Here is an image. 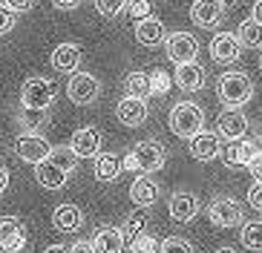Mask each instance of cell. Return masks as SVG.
Listing matches in <instances>:
<instances>
[{
  "mask_svg": "<svg viewBox=\"0 0 262 253\" xmlns=\"http://www.w3.org/2000/svg\"><path fill=\"white\" fill-rule=\"evenodd\" d=\"M121 236H124V245H130L136 236H141V233H147V210L144 207H139V210H133L127 219H124L121 227Z\"/></svg>",
  "mask_w": 262,
  "mask_h": 253,
  "instance_id": "cell-26",
  "label": "cell"
},
{
  "mask_svg": "<svg viewBox=\"0 0 262 253\" xmlns=\"http://www.w3.org/2000/svg\"><path fill=\"white\" fill-rule=\"evenodd\" d=\"M256 135H259V141H262V118H259V127H256Z\"/></svg>",
  "mask_w": 262,
  "mask_h": 253,
  "instance_id": "cell-47",
  "label": "cell"
},
{
  "mask_svg": "<svg viewBox=\"0 0 262 253\" xmlns=\"http://www.w3.org/2000/svg\"><path fill=\"white\" fill-rule=\"evenodd\" d=\"M259 153L254 144V138H236V141H228L222 147V158L228 167H248V161Z\"/></svg>",
  "mask_w": 262,
  "mask_h": 253,
  "instance_id": "cell-14",
  "label": "cell"
},
{
  "mask_svg": "<svg viewBox=\"0 0 262 253\" xmlns=\"http://www.w3.org/2000/svg\"><path fill=\"white\" fill-rule=\"evenodd\" d=\"M213 253H236L233 247H219V250H213Z\"/></svg>",
  "mask_w": 262,
  "mask_h": 253,
  "instance_id": "cell-46",
  "label": "cell"
},
{
  "mask_svg": "<svg viewBox=\"0 0 262 253\" xmlns=\"http://www.w3.org/2000/svg\"><path fill=\"white\" fill-rule=\"evenodd\" d=\"M67 95H70L72 104L78 107H90L95 98L101 95V81L93 75V72H72L70 81H67Z\"/></svg>",
  "mask_w": 262,
  "mask_h": 253,
  "instance_id": "cell-4",
  "label": "cell"
},
{
  "mask_svg": "<svg viewBox=\"0 0 262 253\" xmlns=\"http://www.w3.org/2000/svg\"><path fill=\"white\" fill-rule=\"evenodd\" d=\"M159 196H162V190H159V184L150 176H139L130 184V199L136 207H144L147 210V207H153L156 201H159Z\"/></svg>",
  "mask_w": 262,
  "mask_h": 253,
  "instance_id": "cell-22",
  "label": "cell"
},
{
  "mask_svg": "<svg viewBox=\"0 0 262 253\" xmlns=\"http://www.w3.org/2000/svg\"><path fill=\"white\" fill-rule=\"evenodd\" d=\"M15 23H17V15L9 6L0 3V35H9V32L15 29Z\"/></svg>",
  "mask_w": 262,
  "mask_h": 253,
  "instance_id": "cell-37",
  "label": "cell"
},
{
  "mask_svg": "<svg viewBox=\"0 0 262 253\" xmlns=\"http://www.w3.org/2000/svg\"><path fill=\"white\" fill-rule=\"evenodd\" d=\"M70 253H95V250H93L90 242H75V245L70 247Z\"/></svg>",
  "mask_w": 262,
  "mask_h": 253,
  "instance_id": "cell-42",
  "label": "cell"
},
{
  "mask_svg": "<svg viewBox=\"0 0 262 253\" xmlns=\"http://www.w3.org/2000/svg\"><path fill=\"white\" fill-rule=\"evenodd\" d=\"M147 115H150V109H147V101H141V98H127L124 95L116 104V118L124 127H141L147 121Z\"/></svg>",
  "mask_w": 262,
  "mask_h": 253,
  "instance_id": "cell-15",
  "label": "cell"
},
{
  "mask_svg": "<svg viewBox=\"0 0 262 253\" xmlns=\"http://www.w3.org/2000/svg\"><path fill=\"white\" fill-rule=\"evenodd\" d=\"M15 153H17V158L26 161V164H40V161L49 158L52 144H49L40 132H24V135L15 138Z\"/></svg>",
  "mask_w": 262,
  "mask_h": 253,
  "instance_id": "cell-6",
  "label": "cell"
},
{
  "mask_svg": "<svg viewBox=\"0 0 262 253\" xmlns=\"http://www.w3.org/2000/svg\"><path fill=\"white\" fill-rule=\"evenodd\" d=\"M136 40L141 46H162L167 40V29L159 17H144V20H136Z\"/></svg>",
  "mask_w": 262,
  "mask_h": 253,
  "instance_id": "cell-20",
  "label": "cell"
},
{
  "mask_svg": "<svg viewBox=\"0 0 262 253\" xmlns=\"http://www.w3.org/2000/svg\"><path fill=\"white\" fill-rule=\"evenodd\" d=\"M17 124L24 127L26 132H38L40 127L49 124V109H17Z\"/></svg>",
  "mask_w": 262,
  "mask_h": 253,
  "instance_id": "cell-29",
  "label": "cell"
},
{
  "mask_svg": "<svg viewBox=\"0 0 262 253\" xmlns=\"http://www.w3.org/2000/svg\"><path fill=\"white\" fill-rule=\"evenodd\" d=\"M254 20L262 26V0H256V6H254Z\"/></svg>",
  "mask_w": 262,
  "mask_h": 253,
  "instance_id": "cell-45",
  "label": "cell"
},
{
  "mask_svg": "<svg viewBox=\"0 0 262 253\" xmlns=\"http://www.w3.org/2000/svg\"><path fill=\"white\" fill-rule=\"evenodd\" d=\"M133 161H136V170L139 173H156V170L164 167L167 161V150H164L159 141H139V144L130 150Z\"/></svg>",
  "mask_w": 262,
  "mask_h": 253,
  "instance_id": "cell-7",
  "label": "cell"
},
{
  "mask_svg": "<svg viewBox=\"0 0 262 253\" xmlns=\"http://www.w3.org/2000/svg\"><path fill=\"white\" fill-rule=\"evenodd\" d=\"M150 95H167L170 89V75L164 72V69H156V72H150Z\"/></svg>",
  "mask_w": 262,
  "mask_h": 253,
  "instance_id": "cell-35",
  "label": "cell"
},
{
  "mask_svg": "<svg viewBox=\"0 0 262 253\" xmlns=\"http://www.w3.org/2000/svg\"><path fill=\"white\" fill-rule=\"evenodd\" d=\"M190 155L196 161H213L222 155V138L216 135V132H196L190 138Z\"/></svg>",
  "mask_w": 262,
  "mask_h": 253,
  "instance_id": "cell-16",
  "label": "cell"
},
{
  "mask_svg": "<svg viewBox=\"0 0 262 253\" xmlns=\"http://www.w3.org/2000/svg\"><path fill=\"white\" fill-rule=\"evenodd\" d=\"M159 253H196L193 250V245L187 242V239L182 236H167L159 242Z\"/></svg>",
  "mask_w": 262,
  "mask_h": 253,
  "instance_id": "cell-32",
  "label": "cell"
},
{
  "mask_svg": "<svg viewBox=\"0 0 262 253\" xmlns=\"http://www.w3.org/2000/svg\"><path fill=\"white\" fill-rule=\"evenodd\" d=\"M35 178H38V184L43 190H63L70 184V173H63L61 167H55L49 158L35 164Z\"/></svg>",
  "mask_w": 262,
  "mask_h": 253,
  "instance_id": "cell-21",
  "label": "cell"
},
{
  "mask_svg": "<svg viewBox=\"0 0 262 253\" xmlns=\"http://www.w3.org/2000/svg\"><path fill=\"white\" fill-rule=\"evenodd\" d=\"M164 46H167V58L176 66L179 63L196 61V55H199V40L193 38L190 32H173V35H167Z\"/></svg>",
  "mask_w": 262,
  "mask_h": 253,
  "instance_id": "cell-8",
  "label": "cell"
},
{
  "mask_svg": "<svg viewBox=\"0 0 262 253\" xmlns=\"http://www.w3.org/2000/svg\"><path fill=\"white\" fill-rule=\"evenodd\" d=\"M49 161H52L55 167H61L63 173H72V170L78 167V161H81V158H78V155L70 150V144H67V147H52Z\"/></svg>",
  "mask_w": 262,
  "mask_h": 253,
  "instance_id": "cell-30",
  "label": "cell"
},
{
  "mask_svg": "<svg viewBox=\"0 0 262 253\" xmlns=\"http://www.w3.org/2000/svg\"><path fill=\"white\" fill-rule=\"evenodd\" d=\"M202 127H205V112L196 104L182 101V104H176L170 109V130H173V135L190 141L196 132H202Z\"/></svg>",
  "mask_w": 262,
  "mask_h": 253,
  "instance_id": "cell-3",
  "label": "cell"
},
{
  "mask_svg": "<svg viewBox=\"0 0 262 253\" xmlns=\"http://www.w3.org/2000/svg\"><path fill=\"white\" fill-rule=\"evenodd\" d=\"M167 210H170V219H173V222L187 224V222H193V219L199 216V199H196L193 193H187V190H179V193L170 196Z\"/></svg>",
  "mask_w": 262,
  "mask_h": 253,
  "instance_id": "cell-12",
  "label": "cell"
},
{
  "mask_svg": "<svg viewBox=\"0 0 262 253\" xmlns=\"http://www.w3.org/2000/svg\"><path fill=\"white\" fill-rule=\"evenodd\" d=\"M101 141H104V135H101L98 127H81V130L72 132L70 150L78 158H95L101 153Z\"/></svg>",
  "mask_w": 262,
  "mask_h": 253,
  "instance_id": "cell-10",
  "label": "cell"
},
{
  "mask_svg": "<svg viewBox=\"0 0 262 253\" xmlns=\"http://www.w3.org/2000/svg\"><path fill=\"white\" fill-rule=\"evenodd\" d=\"M55 84L43 75H32L20 86V107L24 109H52L55 104Z\"/></svg>",
  "mask_w": 262,
  "mask_h": 253,
  "instance_id": "cell-2",
  "label": "cell"
},
{
  "mask_svg": "<svg viewBox=\"0 0 262 253\" xmlns=\"http://www.w3.org/2000/svg\"><path fill=\"white\" fill-rule=\"evenodd\" d=\"M84 3V0H52L55 9H63V12H72V9H78Z\"/></svg>",
  "mask_w": 262,
  "mask_h": 253,
  "instance_id": "cell-41",
  "label": "cell"
},
{
  "mask_svg": "<svg viewBox=\"0 0 262 253\" xmlns=\"http://www.w3.org/2000/svg\"><path fill=\"white\" fill-rule=\"evenodd\" d=\"M208 216H210V222H213L216 227H239V224H242V219H245L242 207H239L233 199H228V196L210 201Z\"/></svg>",
  "mask_w": 262,
  "mask_h": 253,
  "instance_id": "cell-9",
  "label": "cell"
},
{
  "mask_svg": "<svg viewBox=\"0 0 262 253\" xmlns=\"http://www.w3.org/2000/svg\"><path fill=\"white\" fill-rule=\"evenodd\" d=\"M248 204L262 213V184H256V181H254V187L248 190Z\"/></svg>",
  "mask_w": 262,
  "mask_h": 253,
  "instance_id": "cell-38",
  "label": "cell"
},
{
  "mask_svg": "<svg viewBox=\"0 0 262 253\" xmlns=\"http://www.w3.org/2000/svg\"><path fill=\"white\" fill-rule=\"evenodd\" d=\"M248 127V115L242 109H225L219 118H216V135L225 138V141H236V138H245Z\"/></svg>",
  "mask_w": 262,
  "mask_h": 253,
  "instance_id": "cell-11",
  "label": "cell"
},
{
  "mask_svg": "<svg viewBox=\"0 0 262 253\" xmlns=\"http://www.w3.org/2000/svg\"><path fill=\"white\" fill-rule=\"evenodd\" d=\"M29 245V230L17 216H0V250L20 253Z\"/></svg>",
  "mask_w": 262,
  "mask_h": 253,
  "instance_id": "cell-5",
  "label": "cell"
},
{
  "mask_svg": "<svg viewBox=\"0 0 262 253\" xmlns=\"http://www.w3.org/2000/svg\"><path fill=\"white\" fill-rule=\"evenodd\" d=\"M124 12L133 15L136 20H144V17H150V12H153V3H150V0H127V3H124Z\"/></svg>",
  "mask_w": 262,
  "mask_h": 253,
  "instance_id": "cell-36",
  "label": "cell"
},
{
  "mask_svg": "<svg viewBox=\"0 0 262 253\" xmlns=\"http://www.w3.org/2000/svg\"><path fill=\"white\" fill-rule=\"evenodd\" d=\"M52 66L58 72H67V75L78 72V66H81V46L78 43H58L52 49Z\"/></svg>",
  "mask_w": 262,
  "mask_h": 253,
  "instance_id": "cell-24",
  "label": "cell"
},
{
  "mask_svg": "<svg viewBox=\"0 0 262 253\" xmlns=\"http://www.w3.org/2000/svg\"><path fill=\"white\" fill-rule=\"evenodd\" d=\"M6 187H9V170L0 167V193H6Z\"/></svg>",
  "mask_w": 262,
  "mask_h": 253,
  "instance_id": "cell-43",
  "label": "cell"
},
{
  "mask_svg": "<svg viewBox=\"0 0 262 253\" xmlns=\"http://www.w3.org/2000/svg\"><path fill=\"white\" fill-rule=\"evenodd\" d=\"M248 170H251V176H254L256 184H262V150L254 155V158L248 161Z\"/></svg>",
  "mask_w": 262,
  "mask_h": 253,
  "instance_id": "cell-39",
  "label": "cell"
},
{
  "mask_svg": "<svg viewBox=\"0 0 262 253\" xmlns=\"http://www.w3.org/2000/svg\"><path fill=\"white\" fill-rule=\"evenodd\" d=\"M43 253H70V247L67 245H49V247H43Z\"/></svg>",
  "mask_w": 262,
  "mask_h": 253,
  "instance_id": "cell-44",
  "label": "cell"
},
{
  "mask_svg": "<svg viewBox=\"0 0 262 253\" xmlns=\"http://www.w3.org/2000/svg\"><path fill=\"white\" fill-rule=\"evenodd\" d=\"M127 247H130V253H159V239L150 236V233H141Z\"/></svg>",
  "mask_w": 262,
  "mask_h": 253,
  "instance_id": "cell-33",
  "label": "cell"
},
{
  "mask_svg": "<svg viewBox=\"0 0 262 253\" xmlns=\"http://www.w3.org/2000/svg\"><path fill=\"white\" fill-rule=\"evenodd\" d=\"M242 245L248 250H262V222L259 219L242 224Z\"/></svg>",
  "mask_w": 262,
  "mask_h": 253,
  "instance_id": "cell-31",
  "label": "cell"
},
{
  "mask_svg": "<svg viewBox=\"0 0 262 253\" xmlns=\"http://www.w3.org/2000/svg\"><path fill=\"white\" fill-rule=\"evenodd\" d=\"M190 17L196 26L202 29H213L219 26V20L225 17V3L222 0H196L190 9Z\"/></svg>",
  "mask_w": 262,
  "mask_h": 253,
  "instance_id": "cell-13",
  "label": "cell"
},
{
  "mask_svg": "<svg viewBox=\"0 0 262 253\" xmlns=\"http://www.w3.org/2000/svg\"><path fill=\"white\" fill-rule=\"evenodd\" d=\"M259 66H262V58H259Z\"/></svg>",
  "mask_w": 262,
  "mask_h": 253,
  "instance_id": "cell-50",
  "label": "cell"
},
{
  "mask_svg": "<svg viewBox=\"0 0 262 253\" xmlns=\"http://www.w3.org/2000/svg\"><path fill=\"white\" fill-rule=\"evenodd\" d=\"M173 81H176L179 89L185 92H199L202 86H205V81H208V75H205V66L196 61L190 63H179L176 66V75H173Z\"/></svg>",
  "mask_w": 262,
  "mask_h": 253,
  "instance_id": "cell-17",
  "label": "cell"
},
{
  "mask_svg": "<svg viewBox=\"0 0 262 253\" xmlns=\"http://www.w3.org/2000/svg\"><path fill=\"white\" fill-rule=\"evenodd\" d=\"M216 92H219L222 104H228V109H239L254 98V81L245 72H225V75H219Z\"/></svg>",
  "mask_w": 262,
  "mask_h": 253,
  "instance_id": "cell-1",
  "label": "cell"
},
{
  "mask_svg": "<svg viewBox=\"0 0 262 253\" xmlns=\"http://www.w3.org/2000/svg\"><path fill=\"white\" fill-rule=\"evenodd\" d=\"M90 245H93L95 253H121L124 247V236H121V230L118 227H98L93 233V239H90Z\"/></svg>",
  "mask_w": 262,
  "mask_h": 253,
  "instance_id": "cell-23",
  "label": "cell"
},
{
  "mask_svg": "<svg viewBox=\"0 0 262 253\" xmlns=\"http://www.w3.org/2000/svg\"><path fill=\"white\" fill-rule=\"evenodd\" d=\"M0 3H3V6H9L12 9V12H29L32 6H35V0H0Z\"/></svg>",
  "mask_w": 262,
  "mask_h": 253,
  "instance_id": "cell-40",
  "label": "cell"
},
{
  "mask_svg": "<svg viewBox=\"0 0 262 253\" xmlns=\"http://www.w3.org/2000/svg\"><path fill=\"white\" fill-rule=\"evenodd\" d=\"M239 52H242V46H239L236 35H231V32H219V35L210 40V58H213L216 63L239 61Z\"/></svg>",
  "mask_w": 262,
  "mask_h": 253,
  "instance_id": "cell-18",
  "label": "cell"
},
{
  "mask_svg": "<svg viewBox=\"0 0 262 253\" xmlns=\"http://www.w3.org/2000/svg\"><path fill=\"white\" fill-rule=\"evenodd\" d=\"M222 3H236V0H222Z\"/></svg>",
  "mask_w": 262,
  "mask_h": 253,
  "instance_id": "cell-48",
  "label": "cell"
},
{
  "mask_svg": "<svg viewBox=\"0 0 262 253\" xmlns=\"http://www.w3.org/2000/svg\"><path fill=\"white\" fill-rule=\"evenodd\" d=\"M124 3H127V0H95V12H98L101 17L113 20V17H118L124 12Z\"/></svg>",
  "mask_w": 262,
  "mask_h": 253,
  "instance_id": "cell-34",
  "label": "cell"
},
{
  "mask_svg": "<svg viewBox=\"0 0 262 253\" xmlns=\"http://www.w3.org/2000/svg\"><path fill=\"white\" fill-rule=\"evenodd\" d=\"M236 40H239V46H248V49H262V26L254 17L242 20L236 29Z\"/></svg>",
  "mask_w": 262,
  "mask_h": 253,
  "instance_id": "cell-27",
  "label": "cell"
},
{
  "mask_svg": "<svg viewBox=\"0 0 262 253\" xmlns=\"http://www.w3.org/2000/svg\"><path fill=\"white\" fill-rule=\"evenodd\" d=\"M121 253H130V247H124V250H121Z\"/></svg>",
  "mask_w": 262,
  "mask_h": 253,
  "instance_id": "cell-49",
  "label": "cell"
},
{
  "mask_svg": "<svg viewBox=\"0 0 262 253\" xmlns=\"http://www.w3.org/2000/svg\"><path fill=\"white\" fill-rule=\"evenodd\" d=\"M124 92H127V98H141V101L150 98V78H147V72H130L124 78Z\"/></svg>",
  "mask_w": 262,
  "mask_h": 253,
  "instance_id": "cell-28",
  "label": "cell"
},
{
  "mask_svg": "<svg viewBox=\"0 0 262 253\" xmlns=\"http://www.w3.org/2000/svg\"><path fill=\"white\" fill-rule=\"evenodd\" d=\"M52 227L58 233H78L84 227V213L75 204H58L52 210Z\"/></svg>",
  "mask_w": 262,
  "mask_h": 253,
  "instance_id": "cell-19",
  "label": "cell"
},
{
  "mask_svg": "<svg viewBox=\"0 0 262 253\" xmlns=\"http://www.w3.org/2000/svg\"><path fill=\"white\" fill-rule=\"evenodd\" d=\"M93 176L98 181H116L121 176V158L116 153H98L93 158Z\"/></svg>",
  "mask_w": 262,
  "mask_h": 253,
  "instance_id": "cell-25",
  "label": "cell"
}]
</instances>
